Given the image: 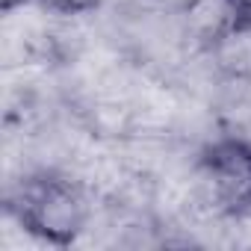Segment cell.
<instances>
[{
    "label": "cell",
    "mask_w": 251,
    "mask_h": 251,
    "mask_svg": "<svg viewBox=\"0 0 251 251\" xmlns=\"http://www.w3.org/2000/svg\"><path fill=\"white\" fill-rule=\"evenodd\" d=\"M219 77L233 83H251V21H239L219 45L207 50Z\"/></svg>",
    "instance_id": "277c9868"
},
{
    "label": "cell",
    "mask_w": 251,
    "mask_h": 251,
    "mask_svg": "<svg viewBox=\"0 0 251 251\" xmlns=\"http://www.w3.org/2000/svg\"><path fill=\"white\" fill-rule=\"evenodd\" d=\"M177 18L189 42L204 53L242 21L233 0H183Z\"/></svg>",
    "instance_id": "3957f363"
},
{
    "label": "cell",
    "mask_w": 251,
    "mask_h": 251,
    "mask_svg": "<svg viewBox=\"0 0 251 251\" xmlns=\"http://www.w3.org/2000/svg\"><path fill=\"white\" fill-rule=\"evenodd\" d=\"M233 3H236V9H239L242 21H251V0H233Z\"/></svg>",
    "instance_id": "52a82bcc"
},
{
    "label": "cell",
    "mask_w": 251,
    "mask_h": 251,
    "mask_svg": "<svg viewBox=\"0 0 251 251\" xmlns=\"http://www.w3.org/2000/svg\"><path fill=\"white\" fill-rule=\"evenodd\" d=\"M198 175L219 216L242 219L251 213V139L236 133L216 136L198 154Z\"/></svg>",
    "instance_id": "7a4b0ae2"
},
{
    "label": "cell",
    "mask_w": 251,
    "mask_h": 251,
    "mask_svg": "<svg viewBox=\"0 0 251 251\" xmlns=\"http://www.w3.org/2000/svg\"><path fill=\"white\" fill-rule=\"evenodd\" d=\"M33 3L62 18H80V15L95 12L100 6V0H33Z\"/></svg>",
    "instance_id": "5b68a950"
},
{
    "label": "cell",
    "mask_w": 251,
    "mask_h": 251,
    "mask_svg": "<svg viewBox=\"0 0 251 251\" xmlns=\"http://www.w3.org/2000/svg\"><path fill=\"white\" fill-rule=\"evenodd\" d=\"M3 210L27 236L53 248H71L89 225L83 189L59 172L27 175L6 195Z\"/></svg>",
    "instance_id": "6da1fadb"
},
{
    "label": "cell",
    "mask_w": 251,
    "mask_h": 251,
    "mask_svg": "<svg viewBox=\"0 0 251 251\" xmlns=\"http://www.w3.org/2000/svg\"><path fill=\"white\" fill-rule=\"evenodd\" d=\"M27 3H33V0H0V6H3L6 15H12L15 9H21V6H27Z\"/></svg>",
    "instance_id": "8992f818"
}]
</instances>
